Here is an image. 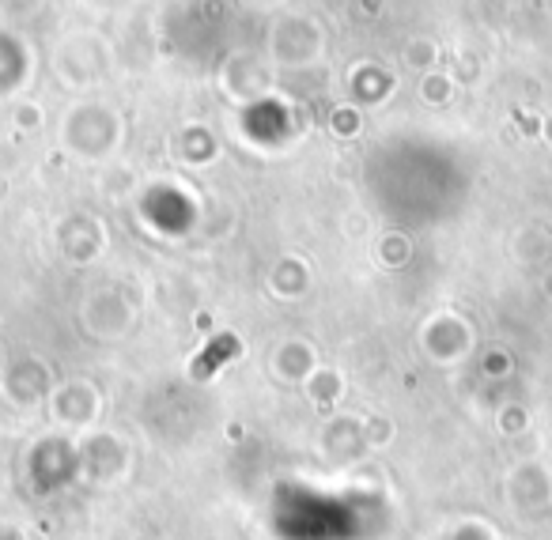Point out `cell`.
I'll list each match as a JSON object with an SVG mask.
<instances>
[{
	"instance_id": "obj_1",
	"label": "cell",
	"mask_w": 552,
	"mask_h": 540,
	"mask_svg": "<svg viewBox=\"0 0 552 540\" xmlns=\"http://www.w3.org/2000/svg\"><path fill=\"white\" fill-rule=\"evenodd\" d=\"M239 337H231V333H227V337H216L212 340V344H208L205 352L197 355V363H193V378H197V382H205L208 374H216L220 371V367H224L227 359H235V355H239Z\"/></svg>"
}]
</instances>
